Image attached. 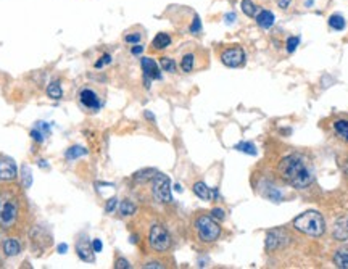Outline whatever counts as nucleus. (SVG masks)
Returning <instances> with one entry per match:
<instances>
[{"label":"nucleus","instance_id":"nucleus-1","mask_svg":"<svg viewBox=\"0 0 348 269\" xmlns=\"http://www.w3.org/2000/svg\"><path fill=\"white\" fill-rule=\"evenodd\" d=\"M279 173L282 179L295 189H306L313 182L311 169L306 165L303 157L297 153L287 155L279 163Z\"/></svg>","mask_w":348,"mask_h":269},{"label":"nucleus","instance_id":"nucleus-2","mask_svg":"<svg viewBox=\"0 0 348 269\" xmlns=\"http://www.w3.org/2000/svg\"><path fill=\"white\" fill-rule=\"evenodd\" d=\"M294 227L302 234L311 235V237H321L326 231V223L319 211L310 210L294 219Z\"/></svg>","mask_w":348,"mask_h":269},{"label":"nucleus","instance_id":"nucleus-3","mask_svg":"<svg viewBox=\"0 0 348 269\" xmlns=\"http://www.w3.org/2000/svg\"><path fill=\"white\" fill-rule=\"evenodd\" d=\"M20 216V201L15 193H0V227L10 229L16 224Z\"/></svg>","mask_w":348,"mask_h":269},{"label":"nucleus","instance_id":"nucleus-4","mask_svg":"<svg viewBox=\"0 0 348 269\" xmlns=\"http://www.w3.org/2000/svg\"><path fill=\"white\" fill-rule=\"evenodd\" d=\"M195 231L198 239L205 243H211L214 240L219 239L221 235V226L218 224V221L213 216H206L202 215L195 219Z\"/></svg>","mask_w":348,"mask_h":269},{"label":"nucleus","instance_id":"nucleus-5","mask_svg":"<svg viewBox=\"0 0 348 269\" xmlns=\"http://www.w3.org/2000/svg\"><path fill=\"white\" fill-rule=\"evenodd\" d=\"M152 193L153 198L160 203H171L172 195H171V181L166 174L155 173L152 177Z\"/></svg>","mask_w":348,"mask_h":269},{"label":"nucleus","instance_id":"nucleus-6","mask_svg":"<svg viewBox=\"0 0 348 269\" xmlns=\"http://www.w3.org/2000/svg\"><path fill=\"white\" fill-rule=\"evenodd\" d=\"M148 243L155 251H166L171 247V235L166 231V227L161 224H153L148 232Z\"/></svg>","mask_w":348,"mask_h":269},{"label":"nucleus","instance_id":"nucleus-7","mask_svg":"<svg viewBox=\"0 0 348 269\" xmlns=\"http://www.w3.org/2000/svg\"><path fill=\"white\" fill-rule=\"evenodd\" d=\"M78 99H79L81 107L86 111H90V113H97L103 107V99L100 97V94L90 86H86V87L81 89L79 94H78Z\"/></svg>","mask_w":348,"mask_h":269},{"label":"nucleus","instance_id":"nucleus-8","mask_svg":"<svg viewBox=\"0 0 348 269\" xmlns=\"http://www.w3.org/2000/svg\"><path fill=\"white\" fill-rule=\"evenodd\" d=\"M221 61L227 68H239L245 61V52L242 47H230L221 53Z\"/></svg>","mask_w":348,"mask_h":269},{"label":"nucleus","instance_id":"nucleus-9","mask_svg":"<svg viewBox=\"0 0 348 269\" xmlns=\"http://www.w3.org/2000/svg\"><path fill=\"white\" fill-rule=\"evenodd\" d=\"M290 242V235L284 229H272L266 235V250H279L288 245Z\"/></svg>","mask_w":348,"mask_h":269},{"label":"nucleus","instance_id":"nucleus-10","mask_svg":"<svg viewBox=\"0 0 348 269\" xmlns=\"http://www.w3.org/2000/svg\"><path fill=\"white\" fill-rule=\"evenodd\" d=\"M140 64H142L144 83H145V87H147V89L150 87V81H153V79H161V71H160L158 64H156L155 60L144 56V58L140 60Z\"/></svg>","mask_w":348,"mask_h":269},{"label":"nucleus","instance_id":"nucleus-11","mask_svg":"<svg viewBox=\"0 0 348 269\" xmlns=\"http://www.w3.org/2000/svg\"><path fill=\"white\" fill-rule=\"evenodd\" d=\"M16 179V165L12 158H0V181H13Z\"/></svg>","mask_w":348,"mask_h":269},{"label":"nucleus","instance_id":"nucleus-12","mask_svg":"<svg viewBox=\"0 0 348 269\" xmlns=\"http://www.w3.org/2000/svg\"><path fill=\"white\" fill-rule=\"evenodd\" d=\"M194 193L197 195L200 200H205V201H210L213 200L214 197H218V189H210L208 185H206L205 182H195L194 187H192Z\"/></svg>","mask_w":348,"mask_h":269},{"label":"nucleus","instance_id":"nucleus-13","mask_svg":"<svg viewBox=\"0 0 348 269\" xmlns=\"http://www.w3.org/2000/svg\"><path fill=\"white\" fill-rule=\"evenodd\" d=\"M334 239L335 240H348V216L338 218L334 224Z\"/></svg>","mask_w":348,"mask_h":269},{"label":"nucleus","instance_id":"nucleus-14","mask_svg":"<svg viewBox=\"0 0 348 269\" xmlns=\"http://www.w3.org/2000/svg\"><path fill=\"white\" fill-rule=\"evenodd\" d=\"M76 251H78V256L82 259V261H89V263H94V248H90L89 242L87 240H79L76 243Z\"/></svg>","mask_w":348,"mask_h":269},{"label":"nucleus","instance_id":"nucleus-15","mask_svg":"<svg viewBox=\"0 0 348 269\" xmlns=\"http://www.w3.org/2000/svg\"><path fill=\"white\" fill-rule=\"evenodd\" d=\"M256 23H258L260 28L268 29L274 24V13L269 10H261L258 15H256Z\"/></svg>","mask_w":348,"mask_h":269},{"label":"nucleus","instance_id":"nucleus-16","mask_svg":"<svg viewBox=\"0 0 348 269\" xmlns=\"http://www.w3.org/2000/svg\"><path fill=\"white\" fill-rule=\"evenodd\" d=\"M171 45V37L169 34H166V32H160V34H156L153 42H152V47L155 48V50H163V48H166Z\"/></svg>","mask_w":348,"mask_h":269},{"label":"nucleus","instance_id":"nucleus-17","mask_svg":"<svg viewBox=\"0 0 348 269\" xmlns=\"http://www.w3.org/2000/svg\"><path fill=\"white\" fill-rule=\"evenodd\" d=\"M4 251L7 256H16L21 251V245L18 240L15 239H8L4 242Z\"/></svg>","mask_w":348,"mask_h":269},{"label":"nucleus","instance_id":"nucleus-18","mask_svg":"<svg viewBox=\"0 0 348 269\" xmlns=\"http://www.w3.org/2000/svg\"><path fill=\"white\" fill-rule=\"evenodd\" d=\"M334 264L340 269H348V248H340L335 251Z\"/></svg>","mask_w":348,"mask_h":269},{"label":"nucleus","instance_id":"nucleus-19","mask_svg":"<svg viewBox=\"0 0 348 269\" xmlns=\"http://www.w3.org/2000/svg\"><path fill=\"white\" fill-rule=\"evenodd\" d=\"M195 53H186L181 60V70L184 73H192L195 70Z\"/></svg>","mask_w":348,"mask_h":269},{"label":"nucleus","instance_id":"nucleus-20","mask_svg":"<svg viewBox=\"0 0 348 269\" xmlns=\"http://www.w3.org/2000/svg\"><path fill=\"white\" fill-rule=\"evenodd\" d=\"M334 131L338 137L348 142V121L346 119H337L334 123Z\"/></svg>","mask_w":348,"mask_h":269},{"label":"nucleus","instance_id":"nucleus-21","mask_svg":"<svg viewBox=\"0 0 348 269\" xmlns=\"http://www.w3.org/2000/svg\"><path fill=\"white\" fill-rule=\"evenodd\" d=\"M47 95L50 97V99H53V100H60L62 97H63V91H62V86L56 83H52V84H48V87H47Z\"/></svg>","mask_w":348,"mask_h":269},{"label":"nucleus","instance_id":"nucleus-22","mask_svg":"<svg viewBox=\"0 0 348 269\" xmlns=\"http://www.w3.org/2000/svg\"><path fill=\"white\" fill-rule=\"evenodd\" d=\"M136 210H137V207H136L131 200H123V201L120 203V213H121V216H131V215H134Z\"/></svg>","mask_w":348,"mask_h":269},{"label":"nucleus","instance_id":"nucleus-23","mask_svg":"<svg viewBox=\"0 0 348 269\" xmlns=\"http://www.w3.org/2000/svg\"><path fill=\"white\" fill-rule=\"evenodd\" d=\"M84 155H87V150L84 149V147L74 145V147H71V149H68V152H66V158H68V160H76L79 157H84Z\"/></svg>","mask_w":348,"mask_h":269},{"label":"nucleus","instance_id":"nucleus-24","mask_svg":"<svg viewBox=\"0 0 348 269\" xmlns=\"http://www.w3.org/2000/svg\"><path fill=\"white\" fill-rule=\"evenodd\" d=\"M21 181H23L24 189H29V187L32 185V171L28 165H23V168H21Z\"/></svg>","mask_w":348,"mask_h":269},{"label":"nucleus","instance_id":"nucleus-25","mask_svg":"<svg viewBox=\"0 0 348 269\" xmlns=\"http://www.w3.org/2000/svg\"><path fill=\"white\" fill-rule=\"evenodd\" d=\"M234 149L239 150V152H242V153L252 155V157H255V155L258 153V150H256L255 144H252V142H240V144H237V145L234 147Z\"/></svg>","mask_w":348,"mask_h":269},{"label":"nucleus","instance_id":"nucleus-26","mask_svg":"<svg viewBox=\"0 0 348 269\" xmlns=\"http://www.w3.org/2000/svg\"><path fill=\"white\" fill-rule=\"evenodd\" d=\"M329 26L335 31H342L345 29V18L342 15H332L329 18Z\"/></svg>","mask_w":348,"mask_h":269},{"label":"nucleus","instance_id":"nucleus-27","mask_svg":"<svg viewBox=\"0 0 348 269\" xmlns=\"http://www.w3.org/2000/svg\"><path fill=\"white\" fill-rule=\"evenodd\" d=\"M263 195L271 201H280V200H282V192L277 190L276 187H271V185L266 187V190L263 192Z\"/></svg>","mask_w":348,"mask_h":269},{"label":"nucleus","instance_id":"nucleus-28","mask_svg":"<svg viewBox=\"0 0 348 269\" xmlns=\"http://www.w3.org/2000/svg\"><path fill=\"white\" fill-rule=\"evenodd\" d=\"M240 7H242V12L247 16H256V15H258V7H256L252 0H242Z\"/></svg>","mask_w":348,"mask_h":269},{"label":"nucleus","instance_id":"nucleus-29","mask_svg":"<svg viewBox=\"0 0 348 269\" xmlns=\"http://www.w3.org/2000/svg\"><path fill=\"white\" fill-rule=\"evenodd\" d=\"M156 171L155 169H144V171H139V173H136L134 179L139 182H145V181H152V177L155 176Z\"/></svg>","mask_w":348,"mask_h":269},{"label":"nucleus","instance_id":"nucleus-30","mask_svg":"<svg viewBox=\"0 0 348 269\" xmlns=\"http://www.w3.org/2000/svg\"><path fill=\"white\" fill-rule=\"evenodd\" d=\"M160 64H161L163 71L176 73V61H174L172 58H169V56H163V58L160 60Z\"/></svg>","mask_w":348,"mask_h":269},{"label":"nucleus","instance_id":"nucleus-31","mask_svg":"<svg viewBox=\"0 0 348 269\" xmlns=\"http://www.w3.org/2000/svg\"><path fill=\"white\" fill-rule=\"evenodd\" d=\"M298 45H300V37H297V36L288 37L287 42H285V47H287V52H288V53H294V52L297 50Z\"/></svg>","mask_w":348,"mask_h":269},{"label":"nucleus","instance_id":"nucleus-32","mask_svg":"<svg viewBox=\"0 0 348 269\" xmlns=\"http://www.w3.org/2000/svg\"><path fill=\"white\" fill-rule=\"evenodd\" d=\"M190 32H192V34H200L202 32V21L198 18V15L194 16V21L190 24Z\"/></svg>","mask_w":348,"mask_h":269},{"label":"nucleus","instance_id":"nucleus-33","mask_svg":"<svg viewBox=\"0 0 348 269\" xmlns=\"http://www.w3.org/2000/svg\"><path fill=\"white\" fill-rule=\"evenodd\" d=\"M211 216L216 219V221H224V219H226V213H224V210H222V208H213L211 210Z\"/></svg>","mask_w":348,"mask_h":269},{"label":"nucleus","instance_id":"nucleus-34","mask_svg":"<svg viewBox=\"0 0 348 269\" xmlns=\"http://www.w3.org/2000/svg\"><path fill=\"white\" fill-rule=\"evenodd\" d=\"M116 207H118V198H110L108 201H106V205H105V211L106 213H113V211L116 210Z\"/></svg>","mask_w":348,"mask_h":269},{"label":"nucleus","instance_id":"nucleus-35","mask_svg":"<svg viewBox=\"0 0 348 269\" xmlns=\"http://www.w3.org/2000/svg\"><path fill=\"white\" fill-rule=\"evenodd\" d=\"M110 63H111V55L110 53H105L102 58L95 63V68H102V66H105V64H110Z\"/></svg>","mask_w":348,"mask_h":269},{"label":"nucleus","instance_id":"nucleus-36","mask_svg":"<svg viewBox=\"0 0 348 269\" xmlns=\"http://www.w3.org/2000/svg\"><path fill=\"white\" fill-rule=\"evenodd\" d=\"M140 39H142V36H140L139 32H136V34H128L126 37H124V40H126L128 44H139Z\"/></svg>","mask_w":348,"mask_h":269},{"label":"nucleus","instance_id":"nucleus-37","mask_svg":"<svg viewBox=\"0 0 348 269\" xmlns=\"http://www.w3.org/2000/svg\"><path fill=\"white\" fill-rule=\"evenodd\" d=\"M114 267H116V269H129V267H131V264H129L128 259H124V258H118V259H116Z\"/></svg>","mask_w":348,"mask_h":269},{"label":"nucleus","instance_id":"nucleus-38","mask_svg":"<svg viewBox=\"0 0 348 269\" xmlns=\"http://www.w3.org/2000/svg\"><path fill=\"white\" fill-rule=\"evenodd\" d=\"M92 248H94V251H95V253H98V251H102V248H103V243L100 242V239H95V240L92 242Z\"/></svg>","mask_w":348,"mask_h":269},{"label":"nucleus","instance_id":"nucleus-39","mask_svg":"<svg viewBox=\"0 0 348 269\" xmlns=\"http://www.w3.org/2000/svg\"><path fill=\"white\" fill-rule=\"evenodd\" d=\"M31 136H32V139H36L37 142H42V141H44L42 132L37 131V129H32V131H31Z\"/></svg>","mask_w":348,"mask_h":269},{"label":"nucleus","instance_id":"nucleus-40","mask_svg":"<svg viewBox=\"0 0 348 269\" xmlns=\"http://www.w3.org/2000/svg\"><path fill=\"white\" fill-rule=\"evenodd\" d=\"M131 52H132V55H140V53L144 52V47L142 45H134Z\"/></svg>","mask_w":348,"mask_h":269},{"label":"nucleus","instance_id":"nucleus-41","mask_svg":"<svg viewBox=\"0 0 348 269\" xmlns=\"http://www.w3.org/2000/svg\"><path fill=\"white\" fill-rule=\"evenodd\" d=\"M277 2V5L280 7V8H287L288 5H290V2H292V0H276Z\"/></svg>","mask_w":348,"mask_h":269},{"label":"nucleus","instance_id":"nucleus-42","mask_svg":"<svg viewBox=\"0 0 348 269\" xmlns=\"http://www.w3.org/2000/svg\"><path fill=\"white\" fill-rule=\"evenodd\" d=\"M144 267H163V264L161 263H158V261H152V263H147V264H144Z\"/></svg>","mask_w":348,"mask_h":269},{"label":"nucleus","instance_id":"nucleus-43","mask_svg":"<svg viewBox=\"0 0 348 269\" xmlns=\"http://www.w3.org/2000/svg\"><path fill=\"white\" fill-rule=\"evenodd\" d=\"M234 21H236V13L226 15V23H234Z\"/></svg>","mask_w":348,"mask_h":269},{"label":"nucleus","instance_id":"nucleus-44","mask_svg":"<svg viewBox=\"0 0 348 269\" xmlns=\"http://www.w3.org/2000/svg\"><path fill=\"white\" fill-rule=\"evenodd\" d=\"M66 250H68V245H66V243H63V245L58 247V251H60V253H66Z\"/></svg>","mask_w":348,"mask_h":269},{"label":"nucleus","instance_id":"nucleus-45","mask_svg":"<svg viewBox=\"0 0 348 269\" xmlns=\"http://www.w3.org/2000/svg\"><path fill=\"white\" fill-rule=\"evenodd\" d=\"M145 118H148V119H152V121L155 119V118H153V115H152V113H150V111H145Z\"/></svg>","mask_w":348,"mask_h":269},{"label":"nucleus","instance_id":"nucleus-46","mask_svg":"<svg viewBox=\"0 0 348 269\" xmlns=\"http://www.w3.org/2000/svg\"><path fill=\"white\" fill-rule=\"evenodd\" d=\"M343 171H345V174L348 176V161H346V165L343 166Z\"/></svg>","mask_w":348,"mask_h":269},{"label":"nucleus","instance_id":"nucleus-47","mask_svg":"<svg viewBox=\"0 0 348 269\" xmlns=\"http://www.w3.org/2000/svg\"><path fill=\"white\" fill-rule=\"evenodd\" d=\"M306 5H308V7L313 5V0H306Z\"/></svg>","mask_w":348,"mask_h":269}]
</instances>
